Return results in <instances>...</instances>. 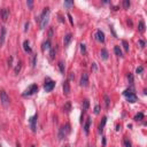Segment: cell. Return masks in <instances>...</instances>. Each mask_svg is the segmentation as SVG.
<instances>
[{
	"instance_id": "obj_1",
	"label": "cell",
	"mask_w": 147,
	"mask_h": 147,
	"mask_svg": "<svg viewBox=\"0 0 147 147\" xmlns=\"http://www.w3.org/2000/svg\"><path fill=\"white\" fill-rule=\"evenodd\" d=\"M49 14H51V11H49V8L46 7L44 8V11L43 13L39 15V24H40V29H45L46 25H47V23L49 21Z\"/></svg>"
},
{
	"instance_id": "obj_2",
	"label": "cell",
	"mask_w": 147,
	"mask_h": 147,
	"mask_svg": "<svg viewBox=\"0 0 147 147\" xmlns=\"http://www.w3.org/2000/svg\"><path fill=\"white\" fill-rule=\"evenodd\" d=\"M70 131H71V128H70V124H64L62 125L60 128V130H59V139L62 140L63 138H66V137L68 136L69 133H70Z\"/></svg>"
},
{
	"instance_id": "obj_3",
	"label": "cell",
	"mask_w": 147,
	"mask_h": 147,
	"mask_svg": "<svg viewBox=\"0 0 147 147\" xmlns=\"http://www.w3.org/2000/svg\"><path fill=\"white\" fill-rule=\"evenodd\" d=\"M123 95H124L125 98H126V100H128L129 102H131V103H133V102L137 101V95L136 93L133 92V90L132 89H129V90H125L124 92H123Z\"/></svg>"
},
{
	"instance_id": "obj_4",
	"label": "cell",
	"mask_w": 147,
	"mask_h": 147,
	"mask_svg": "<svg viewBox=\"0 0 147 147\" xmlns=\"http://www.w3.org/2000/svg\"><path fill=\"white\" fill-rule=\"evenodd\" d=\"M0 101H1V105L4 106L5 108H7L8 106H9V97L7 95L5 90H2L0 92Z\"/></svg>"
},
{
	"instance_id": "obj_5",
	"label": "cell",
	"mask_w": 147,
	"mask_h": 147,
	"mask_svg": "<svg viewBox=\"0 0 147 147\" xmlns=\"http://www.w3.org/2000/svg\"><path fill=\"white\" fill-rule=\"evenodd\" d=\"M37 90H38V86L36 84H32V85H30V86L25 90V92L23 93V97H29V95L34 94V93L37 92Z\"/></svg>"
},
{
	"instance_id": "obj_6",
	"label": "cell",
	"mask_w": 147,
	"mask_h": 147,
	"mask_svg": "<svg viewBox=\"0 0 147 147\" xmlns=\"http://www.w3.org/2000/svg\"><path fill=\"white\" fill-rule=\"evenodd\" d=\"M55 86V82H53V80H48V82H46L45 85H44V89H45L46 92H51V91L54 89Z\"/></svg>"
},
{
	"instance_id": "obj_7",
	"label": "cell",
	"mask_w": 147,
	"mask_h": 147,
	"mask_svg": "<svg viewBox=\"0 0 147 147\" xmlns=\"http://www.w3.org/2000/svg\"><path fill=\"white\" fill-rule=\"evenodd\" d=\"M79 84H80V86H87L89 85V75L87 74H83L82 75Z\"/></svg>"
},
{
	"instance_id": "obj_8",
	"label": "cell",
	"mask_w": 147,
	"mask_h": 147,
	"mask_svg": "<svg viewBox=\"0 0 147 147\" xmlns=\"http://www.w3.org/2000/svg\"><path fill=\"white\" fill-rule=\"evenodd\" d=\"M37 118H38L37 114H36L34 117H31V118H30V128H31V130H32L34 132H36V130H37V126H36V123H37Z\"/></svg>"
},
{
	"instance_id": "obj_9",
	"label": "cell",
	"mask_w": 147,
	"mask_h": 147,
	"mask_svg": "<svg viewBox=\"0 0 147 147\" xmlns=\"http://www.w3.org/2000/svg\"><path fill=\"white\" fill-rule=\"evenodd\" d=\"M95 39L100 43H103L105 42V34H103L101 30H98L95 32Z\"/></svg>"
},
{
	"instance_id": "obj_10",
	"label": "cell",
	"mask_w": 147,
	"mask_h": 147,
	"mask_svg": "<svg viewBox=\"0 0 147 147\" xmlns=\"http://www.w3.org/2000/svg\"><path fill=\"white\" fill-rule=\"evenodd\" d=\"M0 14H1L2 21H7V19L9 17V11H8L7 8H2V9L0 11Z\"/></svg>"
},
{
	"instance_id": "obj_11",
	"label": "cell",
	"mask_w": 147,
	"mask_h": 147,
	"mask_svg": "<svg viewBox=\"0 0 147 147\" xmlns=\"http://www.w3.org/2000/svg\"><path fill=\"white\" fill-rule=\"evenodd\" d=\"M63 93L64 95H69L70 93V85H69V80H66L63 83Z\"/></svg>"
},
{
	"instance_id": "obj_12",
	"label": "cell",
	"mask_w": 147,
	"mask_h": 147,
	"mask_svg": "<svg viewBox=\"0 0 147 147\" xmlns=\"http://www.w3.org/2000/svg\"><path fill=\"white\" fill-rule=\"evenodd\" d=\"M43 51H44V52H45V51H49V49H51V40H46V42H44L43 43Z\"/></svg>"
},
{
	"instance_id": "obj_13",
	"label": "cell",
	"mask_w": 147,
	"mask_h": 147,
	"mask_svg": "<svg viewBox=\"0 0 147 147\" xmlns=\"http://www.w3.org/2000/svg\"><path fill=\"white\" fill-rule=\"evenodd\" d=\"M71 38H72L71 34H68L67 36H64V38H63V44H64V46H68V45H69V43L71 42Z\"/></svg>"
},
{
	"instance_id": "obj_14",
	"label": "cell",
	"mask_w": 147,
	"mask_h": 147,
	"mask_svg": "<svg viewBox=\"0 0 147 147\" xmlns=\"http://www.w3.org/2000/svg\"><path fill=\"white\" fill-rule=\"evenodd\" d=\"M90 125H91V118L89 117V118H87V121H86V123H85V125H84V131H85L86 135H89V131H90Z\"/></svg>"
},
{
	"instance_id": "obj_15",
	"label": "cell",
	"mask_w": 147,
	"mask_h": 147,
	"mask_svg": "<svg viewBox=\"0 0 147 147\" xmlns=\"http://www.w3.org/2000/svg\"><path fill=\"white\" fill-rule=\"evenodd\" d=\"M23 48H24V51L26 53H31V48L29 46V40H24L23 42Z\"/></svg>"
},
{
	"instance_id": "obj_16",
	"label": "cell",
	"mask_w": 147,
	"mask_h": 147,
	"mask_svg": "<svg viewBox=\"0 0 147 147\" xmlns=\"http://www.w3.org/2000/svg\"><path fill=\"white\" fill-rule=\"evenodd\" d=\"M106 122H107V117L103 116V117H102L101 123H100V125H99V132H102V131H103V128H105Z\"/></svg>"
},
{
	"instance_id": "obj_17",
	"label": "cell",
	"mask_w": 147,
	"mask_h": 147,
	"mask_svg": "<svg viewBox=\"0 0 147 147\" xmlns=\"http://www.w3.org/2000/svg\"><path fill=\"white\" fill-rule=\"evenodd\" d=\"M5 36H6V28H1V37H0V44L1 45L5 42Z\"/></svg>"
},
{
	"instance_id": "obj_18",
	"label": "cell",
	"mask_w": 147,
	"mask_h": 147,
	"mask_svg": "<svg viewBox=\"0 0 147 147\" xmlns=\"http://www.w3.org/2000/svg\"><path fill=\"white\" fill-rule=\"evenodd\" d=\"M114 52H115V54H116L117 57H123V55H122V51H121V48H120V46H115V47H114Z\"/></svg>"
},
{
	"instance_id": "obj_19",
	"label": "cell",
	"mask_w": 147,
	"mask_h": 147,
	"mask_svg": "<svg viewBox=\"0 0 147 147\" xmlns=\"http://www.w3.org/2000/svg\"><path fill=\"white\" fill-rule=\"evenodd\" d=\"M101 57L103 60H107V59H108V52H107V49H105V48L101 49Z\"/></svg>"
},
{
	"instance_id": "obj_20",
	"label": "cell",
	"mask_w": 147,
	"mask_h": 147,
	"mask_svg": "<svg viewBox=\"0 0 147 147\" xmlns=\"http://www.w3.org/2000/svg\"><path fill=\"white\" fill-rule=\"evenodd\" d=\"M63 110L66 112V113H69V112L71 110V103H70V102H67L63 107Z\"/></svg>"
},
{
	"instance_id": "obj_21",
	"label": "cell",
	"mask_w": 147,
	"mask_h": 147,
	"mask_svg": "<svg viewBox=\"0 0 147 147\" xmlns=\"http://www.w3.org/2000/svg\"><path fill=\"white\" fill-rule=\"evenodd\" d=\"M138 30L140 31V32H144L145 31V23H144V21H140L139 24H138Z\"/></svg>"
},
{
	"instance_id": "obj_22",
	"label": "cell",
	"mask_w": 147,
	"mask_h": 147,
	"mask_svg": "<svg viewBox=\"0 0 147 147\" xmlns=\"http://www.w3.org/2000/svg\"><path fill=\"white\" fill-rule=\"evenodd\" d=\"M57 66H59V69H60L61 74H63V75H64V63H63V61H60Z\"/></svg>"
},
{
	"instance_id": "obj_23",
	"label": "cell",
	"mask_w": 147,
	"mask_h": 147,
	"mask_svg": "<svg viewBox=\"0 0 147 147\" xmlns=\"http://www.w3.org/2000/svg\"><path fill=\"white\" fill-rule=\"evenodd\" d=\"M89 106H90V102H89L87 99H85L83 101V110H86L87 108H89Z\"/></svg>"
},
{
	"instance_id": "obj_24",
	"label": "cell",
	"mask_w": 147,
	"mask_h": 147,
	"mask_svg": "<svg viewBox=\"0 0 147 147\" xmlns=\"http://www.w3.org/2000/svg\"><path fill=\"white\" fill-rule=\"evenodd\" d=\"M122 45H123V47H124V51L125 52H129V44L126 40H122Z\"/></svg>"
},
{
	"instance_id": "obj_25",
	"label": "cell",
	"mask_w": 147,
	"mask_h": 147,
	"mask_svg": "<svg viewBox=\"0 0 147 147\" xmlns=\"http://www.w3.org/2000/svg\"><path fill=\"white\" fill-rule=\"evenodd\" d=\"M144 118V114L139 113V114H137L136 116H135V121H141Z\"/></svg>"
},
{
	"instance_id": "obj_26",
	"label": "cell",
	"mask_w": 147,
	"mask_h": 147,
	"mask_svg": "<svg viewBox=\"0 0 147 147\" xmlns=\"http://www.w3.org/2000/svg\"><path fill=\"white\" fill-rule=\"evenodd\" d=\"M21 68H22V62H19V63H17V66L15 67V70H14V71H15V74H19L20 70H21Z\"/></svg>"
},
{
	"instance_id": "obj_27",
	"label": "cell",
	"mask_w": 147,
	"mask_h": 147,
	"mask_svg": "<svg viewBox=\"0 0 147 147\" xmlns=\"http://www.w3.org/2000/svg\"><path fill=\"white\" fill-rule=\"evenodd\" d=\"M123 144H124L125 147H132V144H131V141H130L129 139H124V140H123Z\"/></svg>"
},
{
	"instance_id": "obj_28",
	"label": "cell",
	"mask_w": 147,
	"mask_h": 147,
	"mask_svg": "<svg viewBox=\"0 0 147 147\" xmlns=\"http://www.w3.org/2000/svg\"><path fill=\"white\" fill-rule=\"evenodd\" d=\"M105 106H106V108L109 107V97L108 95H105Z\"/></svg>"
},
{
	"instance_id": "obj_29",
	"label": "cell",
	"mask_w": 147,
	"mask_h": 147,
	"mask_svg": "<svg viewBox=\"0 0 147 147\" xmlns=\"http://www.w3.org/2000/svg\"><path fill=\"white\" fill-rule=\"evenodd\" d=\"M123 7L124 8L130 7V1H129V0H124V1H123Z\"/></svg>"
},
{
	"instance_id": "obj_30",
	"label": "cell",
	"mask_w": 147,
	"mask_h": 147,
	"mask_svg": "<svg viewBox=\"0 0 147 147\" xmlns=\"http://www.w3.org/2000/svg\"><path fill=\"white\" fill-rule=\"evenodd\" d=\"M55 53H57V49L55 48H52L51 49V59H54V57H55Z\"/></svg>"
},
{
	"instance_id": "obj_31",
	"label": "cell",
	"mask_w": 147,
	"mask_h": 147,
	"mask_svg": "<svg viewBox=\"0 0 147 147\" xmlns=\"http://www.w3.org/2000/svg\"><path fill=\"white\" fill-rule=\"evenodd\" d=\"M80 52L83 53V54H85V53H86V47H85V45H84V44H80Z\"/></svg>"
},
{
	"instance_id": "obj_32",
	"label": "cell",
	"mask_w": 147,
	"mask_h": 147,
	"mask_svg": "<svg viewBox=\"0 0 147 147\" xmlns=\"http://www.w3.org/2000/svg\"><path fill=\"white\" fill-rule=\"evenodd\" d=\"M64 6H66V7H71L72 5H74V2H72V1H64Z\"/></svg>"
},
{
	"instance_id": "obj_33",
	"label": "cell",
	"mask_w": 147,
	"mask_h": 147,
	"mask_svg": "<svg viewBox=\"0 0 147 147\" xmlns=\"http://www.w3.org/2000/svg\"><path fill=\"white\" fill-rule=\"evenodd\" d=\"M67 16H68L69 21H70V24H71V25H74V20H72V16H71V14H70V13H68V14H67Z\"/></svg>"
},
{
	"instance_id": "obj_34",
	"label": "cell",
	"mask_w": 147,
	"mask_h": 147,
	"mask_svg": "<svg viewBox=\"0 0 147 147\" xmlns=\"http://www.w3.org/2000/svg\"><path fill=\"white\" fill-rule=\"evenodd\" d=\"M128 78H129V82H130V84L133 83V76H132V74H129V75H128Z\"/></svg>"
},
{
	"instance_id": "obj_35",
	"label": "cell",
	"mask_w": 147,
	"mask_h": 147,
	"mask_svg": "<svg viewBox=\"0 0 147 147\" xmlns=\"http://www.w3.org/2000/svg\"><path fill=\"white\" fill-rule=\"evenodd\" d=\"M143 70H144L143 67H138V68H137V70H136V72H137V74H141V72H143Z\"/></svg>"
},
{
	"instance_id": "obj_36",
	"label": "cell",
	"mask_w": 147,
	"mask_h": 147,
	"mask_svg": "<svg viewBox=\"0 0 147 147\" xmlns=\"http://www.w3.org/2000/svg\"><path fill=\"white\" fill-rule=\"evenodd\" d=\"M99 112H100V107H99V106H95L94 107V114L97 115V114H99Z\"/></svg>"
},
{
	"instance_id": "obj_37",
	"label": "cell",
	"mask_w": 147,
	"mask_h": 147,
	"mask_svg": "<svg viewBox=\"0 0 147 147\" xmlns=\"http://www.w3.org/2000/svg\"><path fill=\"white\" fill-rule=\"evenodd\" d=\"M11 62H13V57H9V60H8V67H9V68L13 66V64H11Z\"/></svg>"
},
{
	"instance_id": "obj_38",
	"label": "cell",
	"mask_w": 147,
	"mask_h": 147,
	"mask_svg": "<svg viewBox=\"0 0 147 147\" xmlns=\"http://www.w3.org/2000/svg\"><path fill=\"white\" fill-rule=\"evenodd\" d=\"M36 60H37V55H34V59H32V67H34V66H36Z\"/></svg>"
},
{
	"instance_id": "obj_39",
	"label": "cell",
	"mask_w": 147,
	"mask_h": 147,
	"mask_svg": "<svg viewBox=\"0 0 147 147\" xmlns=\"http://www.w3.org/2000/svg\"><path fill=\"white\" fill-rule=\"evenodd\" d=\"M52 36H53V29L51 28V29H49V31H48V37L52 38Z\"/></svg>"
},
{
	"instance_id": "obj_40",
	"label": "cell",
	"mask_w": 147,
	"mask_h": 147,
	"mask_svg": "<svg viewBox=\"0 0 147 147\" xmlns=\"http://www.w3.org/2000/svg\"><path fill=\"white\" fill-rule=\"evenodd\" d=\"M28 30H29V22H25V28H24V31L26 32Z\"/></svg>"
},
{
	"instance_id": "obj_41",
	"label": "cell",
	"mask_w": 147,
	"mask_h": 147,
	"mask_svg": "<svg viewBox=\"0 0 147 147\" xmlns=\"http://www.w3.org/2000/svg\"><path fill=\"white\" fill-rule=\"evenodd\" d=\"M26 5H28L30 8H32V6H34V2H32V1H28V2H26Z\"/></svg>"
},
{
	"instance_id": "obj_42",
	"label": "cell",
	"mask_w": 147,
	"mask_h": 147,
	"mask_svg": "<svg viewBox=\"0 0 147 147\" xmlns=\"http://www.w3.org/2000/svg\"><path fill=\"white\" fill-rule=\"evenodd\" d=\"M139 45L141 46V47H145V42H144V40H139Z\"/></svg>"
},
{
	"instance_id": "obj_43",
	"label": "cell",
	"mask_w": 147,
	"mask_h": 147,
	"mask_svg": "<svg viewBox=\"0 0 147 147\" xmlns=\"http://www.w3.org/2000/svg\"><path fill=\"white\" fill-rule=\"evenodd\" d=\"M120 129H121V125H117V126H116V130H117V131H118Z\"/></svg>"
},
{
	"instance_id": "obj_44",
	"label": "cell",
	"mask_w": 147,
	"mask_h": 147,
	"mask_svg": "<svg viewBox=\"0 0 147 147\" xmlns=\"http://www.w3.org/2000/svg\"><path fill=\"white\" fill-rule=\"evenodd\" d=\"M74 78H75V76H74V75L71 74V75H70V79H74Z\"/></svg>"
},
{
	"instance_id": "obj_45",
	"label": "cell",
	"mask_w": 147,
	"mask_h": 147,
	"mask_svg": "<svg viewBox=\"0 0 147 147\" xmlns=\"http://www.w3.org/2000/svg\"><path fill=\"white\" fill-rule=\"evenodd\" d=\"M66 147H70V146H68V145H67V146H66Z\"/></svg>"
},
{
	"instance_id": "obj_46",
	"label": "cell",
	"mask_w": 147,
	"mask_h": 147,
	"mask_svg": "<svg viewBox=\"0 0 147 147\" xmlns=\"http://www.w3.org/2000/svg\"><path fill=\"white\" fill-rule=\"evenodd\" d=\"M31 147H34V145H32V146H31Z\"/></svg>"
},
{
	"instance_id": "obj_47",
	"label": "cell",
	"mask_w": 147,
	"mask_h": 147,
	"mask_svg": "<svg viewBox=\"0 0 147 147\" xmlns=\"http://www.w3.org/2000/svg\"><path fill=\"white\" fill-rule=\"evenodd\" d=\"M0 147H1V144H0Z\"/></svg>"
}]
</instances>
